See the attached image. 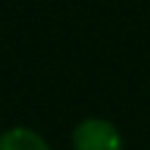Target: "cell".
Instances as JSON below:
<instances>
[{"mask_svg":"<svg viewBox=\"0 0 150 150\" xmlns=\"http://www.w3.org/2000/svg\"><path fill=\"white\" fill-rule=\"evenodd\" d=\"M74 150H121L124 140L119 129L105 119H84L71 134Z\"/></svg>","mask_w":150,"mask_h":150,"instance_id":"6da1fadb","label":"cell"},{"mask_svg":"<svg viewBox=\"0 0 150 150\" xmlns=\"http://www.w3.org/2000/svg\"><path fill=\"white\" fill-rule=\"evenodd\" d=\"M0 150H50V145L26 127H13L0 134Z\"/></svg>","mask_w":150,"mask_h":150,"instance_id":"7a4b0ae2","label":"cell"}]
</instances>
